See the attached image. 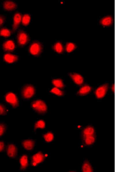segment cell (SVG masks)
Listing matches in <instances>:
<instances>
[{
	"mask_svg": "<svg viewBox=\"0 0 130 172\" xmlns=\"http://www.w3.org/2000/svg\"><path fill=\"white\" fill-rule=\"evenodd\" d=\"M17 45L21 47L26 45L30 41L29 35L24 30H19L17 32L16 36Z\"/></svg>",
	"mask_w": 130,
	"mask_h": 172,
	"instance_id": "2",
	"label": "cell"
},
{
	"mask_svg": "<svg viewBox=\"0 0 130 172\" xmlns=\"http://www.w3.org/2000/svg\"><path fill=\"white\" fill-rule=\"evenodd\" d=\"M23 15L19 12L15 13L13 17V23L12 26V33H14L17 30L21 23Z\"/></svg>",
	"mask_w": 130,
	"mask_h": 172,
	"instance_id": "5",
	"label": "cell"
},
{
	"mask_svg": "<svg viewBox=\"0 0 130 172\" xmlns=\"http://www.w3.org/2000/svg\"><path fill=\"white\" fill-rule=\"evenodd\" d=\"M4 148V144L3 142H0V152L3 151Z\"/></svg>",
	"mask_w": 130,
	"mask_h": 172,
	"instance_id": "32",
	"label": "cell"
},
{
	"mask_svg": "<svg viewBox=\"0 0 130 172\" xmlns=\"http://www.w3.org/2000/svg\"><path fill=\"white\" fill-rule=\"evenodd\" d=\"M45 158V156L41 152H39L34 155L32 157L31 163L33 166H36L42 162Z\"/></svg>",
	"mask_w": 130,
	"mask_h": 172,
	"instance_id": "9",
	"label": "cell"
},
{
	"mask_svg": "<svg viewBox=\"0 0 130 172\" xmlns=\"http://www.w3.org/2000/svg\"><path fill=\"white\" fill-rule=\"evenodd\" d=\"M17 152V148L16 147L12 144L8 145L7 149V153L8 155L11 158L15 157Z\"/></svg>",
	"mask_w": 130,
	"mask_h": 172,
	"instance_id": "15",
	"label": "cell"
},
{
	"mask_svg": "<svg viewBox=\"0 0 130 172\" xmlns=\"http://www.w3.org/2000/svg\"><path fill=\"white\" fill-rule=\"evenodd\" d=\"M69 75L74 82L77 85L80 86L84 82V78L80 74L76 73H70Z\"/></svg>",
	"mask_w": 130,
	"mask_h": 172,
	"instance_id": "10",
	"label": "cell"
},
{
	"mask_svg": "<svg viewBox=\"0 0 130 172\" xmlns=\"http://www.w3.org/2000/svg\"><path fill=\"white\" fill-rule=\"evenodd\" d=\"M112 18L111 16H107L103 18L101 20L100 23L103 26H107L110 25L112 23Z\"/></svg>",
	"mask_w": 130,
	"mask_h": 172,
	"instance_id": "18",
	"label": "cell"
},
{
	"mask_svg": "<svg viewBox=\"0 0 130 172\" xmlns=\"http://www.w3.org/2000/svg\"><path fill=\"white\" fill-rule=\"evenodd\" d=\"M111 89L113 92H114L115 91V85L114 84H113L111 86Z\"/></svg>",
	"mask_w": 130,
	"mask_h": 172,
	"instance_id": "33",
	"label": "cell"
},
{
	"mask_svg": "<svg viewBox=\"0 0 130 172\" xmlns=\"http://www.w3.org/2000/svg\"><path fill=\"white\" fill-rule=\"evenodd\" d=\"M82 170L84 172H90L92 171L90 164L87 162H86L84 163L82 166Z\"/></svg>",
	"mask_w": 130,
	"mask_h": 172,
	"instance_id": "24",
	"label": "cell"
},
{
	"mask_svg": "<svg viewBox=\"0 0 130 172\" xmlns=\"http://www.w3.org/2000/svg\"><path fill=\"white\" fill-rule=\"evenodd\" d=\"M6 101L11 104L13 107H17L18 104V98L14 94L9 92L6 94L5 97Z\"/></svg>",
	"mask_w": 130,
	"mask_h": 172,
	"instance_id": "8",
	"label": "cell"
},
{
	"mask_svg": "<svg viewBox=\"0 0 130 172\" xmlns=\"http://www.w3.org/2000/svg\"><path fill=\"white\" fill-rule=\"evenodd\" d=\"M3 59L6 62L11 63L17 61L18 60V57L16 55L7 53L4 55Z\"/></svg>",
	"mask_w": 130,
	"mask_h": 172,
	"instance_id": "12",
	"label": "cell"
},
{
	"mask_svg": "<svg viewBox=\"0 0 130 172\" xmlns=\"http://www.w3.org/2000/svg\"><path fill=\"white\" fill-rule=\"evenodd\" d=\"M4 9L6 11H10L15 10L17 8V4L11 0H5L3 3Z\"/></svg>",
	"mask_w": 130,
	"mask_h": 172,
	"instance_id": "11",
	"label": "cell"
},
{
	"mask_svg": "<svg viewBox=\"0 0 130 172\" xmlns=\"http://www.w3.org/2000/svg\"><path fill=\"white\" fill-rule=\"evenodd\" d=\"M6 109L4 106L0 104V115H2L5 114Z\"/></svg>",
	"mask_w": 130,
	"mask_h": 172,
	"instance_id": "30",
	"label": "cell"
},
{
	"mask_svg": "<svg viewBox=\"0 0 130 172\" xmlns=\"http://www.w3.org/2000/svg\"><path fill=\"white\" fill-rule=\"evenodd\" d=\"M92 90V88L88 85L82 86L78 91L77 94L80 96H84L89 93Z\"/></svg>",
	"mask_w": 130,
	"mask_h": 172,
	"instance_id": "13",
	"label": "cell"
},
{
	"mask_svg": "<svg viewBox=\"0 0 130 172\" xmlns=\"http://www.w3.org/2000/svg\"><path fill=\"white\" fill-rule=\"evenodd\" d=\"M52 83L55 87L59 89L63 88L64 85L62 80L61 79H55L52 80Z\"/></svg>",
	"mask_w": 130,
	"mask_h": 172,
	"instance_id": "22",
	"label": "cell"
},
{
	"mask_svg": "<svg viewBox=\"0 0 130 172\" xmlns=\"http://www.w3.org/2000/svg\"><path fill=\"white\" fill-rule=\"evenodd\" d=\"M109 87L108 83L103 84L95 90V94L98 99H101L106 95Z\"/></svg>",
	"mask_w": 130,
	"mask_h": 172,
	"instance_id": "4",
	"label": "cell"
},
{
	"mask_svg": "<svg viewBox=\"0 0 130 172\" xmlns=\"http://www.w3.org/2000/svg\"><path fill=\"white\" fill-rule=\"evenodd\" d=\"M77 46L74 43L71 42H67L65 45L64 49L68 53H70L74 50Z\"/></svg>",
	"mask_w": 130,
	"mask_h": 172,
	"instance_id": "21",
	"label": "cell"
},
{
	"mask_svg": "<svg viewBox=\"0 0 130 172\" xmlns=\"http://www.w3.org/2000/svg\"><path fill=\"white\" fill-rule=\"evenodd\" d=\"M94 132V129L91 127H88L85 128L83 133L84 136L92 135Z\"/></svg>",
	"mask_w": 130,
	"mask_h": 172,
	"instance_id": "23",
	"label": "cell"
},
{
	"mask_svg": "<svg viewBox=\"0 0 130 172\" xmlns=\"http://www.w3.org/2000/svg\"><path fill=\"white\" fill-rule=\"evenodd\" d=\"M5 19L6 18L4 16L0 14V28L3 25Z\"/></svg>",
	"mask_w": 130,
	"mask_h": 172,
	"instance_id": "31",
	"label": "cell"
},
{
	"mask_svg": "<svg viewBox=\"0 0 130 172\" xmlns=\"http://www.w3.org/2000/svg\"><path fill=\"white\" fill-rule=\"evenodd\" d=\"M16 48L15 44L13 40L9 39L5 41L2 44V48L5 52L10 53L13 52Z\"/></svg>",
	"mask_w": 130,
	"mask_h": 172,
	"instance_id": "7",
	"label": "cell"
},
{
	"mask_svg": "<svg viewBox=\"0 0 130 172\" xmlns=\"http://www.w3.org/2000/svg\"><path fill=\"white\" fill-rule=\"evenodd\" d=\"M50 92L57 96H61L64 95V92L61 90L60 89L54 87L51 90Z\"/></svg>",
	"mask_w": 130,
	"mask_h": 172,
	"instance_id": "25",
	"label": "cell"
},
{
	"mask_svg": "<svg viewBox=\"0 0 130 172\" xmlns=\"http://www.w3.org/2000/svg\"><path fill=\"white\" fill-rule=\"evenodd\" d=\"M28 51L32 55L38 56L42 52L43 50V46L42 44L37 41H33L28 47Z\"/></svg>",
	"mask_w": 130,
	"mask_h": 172,
	"instance_id": "1",
	"label": "cell"
},
{
	"mask_svg": "<svg viewBox=\"0 0 130 172\" xmlns=\"http://www.w3.org/2000/svg\"><path fill=\"white\" fill-rule=\"evenodd\" d=\"M45 123L42 120H40L37 121L34 126V129H36L38 128L43 129L45 127Z\"/></svg>",
	"mask_w": 130,
	"mask_h": 172,
	"instance_id": "28",
	"label": "cell"
},
{
	"mask_svg": "<svg viewBox=\"0 0 130 172\" xmlns=\"http://www.w3.org/2000/svg\"><path fill=\"white\" fill-rule=\"evenodd\" d=\"M33 109L38 113L44 114L47 110V106L45 103L40 100H37L33 101L31 104Z\"/></svg>",
	"mask_w": 130,
	"mask_h": 172,
	"instance_id": "3",
	"label": "cell"
},
{
	"mask_svg": "<svg viewBox=\"0 0 130 172\" xmlns=\"http://www.w3.org/2000/svg\"><path fill=\"white\" fill-rule=\"evenodd\" d=\"M11 31L6 28L3 27L0 29V36L7 38L11 36Z\"/></svg>",
	"mask_w": 130,
	"mask_h": 172,
	"instance_id": "19",
	"label": "cell"
},
{
	"mask_svg": "<svg viewBox=\"0 0 130 172\" xmlns=\"http://www.w3.org/2000/svg\"><path fill=\"white\" fill-rule=\"evenodd\" d=\"M31 16L29 14H25L22 16L21 23L25 26H28L30 23L31 20Z\"/></svg>",
	"mask_w": 130,
	"mask_h": 172,
	"instance_id": "20",
	"label": "cell"
},
{
	"mask_svg": "<svg viewBox=\"0 0 130 172\" xmlns=\"http://www.w3.org/2000/svg\"><path fill=\"white\" fill-rule=\"evenodd\" d=\"M5 128V126L4 124L2 123L0 124V136L4 133Z\"/></svg>",
	"mask_w": 130,
	"mask_h": 172,
	"instance_id": "29",
	"label": "cell"
},
{
	"mask_svg": "<svg viewBox=\"0 0 130 172\" xmlns=\"http://www.w3.org/2000/svg\"><path fill=\"white\" fill-rule=\"evenodd\" d=\"M85 142L87 145H90L94 141L95 138L92 135L85 136Z\"/></svg>",
	"mask_w": 130,
	"mask_h": 172,
	"instance_id": "26",
	"label": "cell"
},
{
	"mask_svg": "<svg viewBox=\"0 0 130 172\" xmlns=\"http://www.w3.org/2000/svg\"><path fill=\"white\" fill-rule=\"evenodd\" d=\"M22 144L25 149L30 150H31L34 147V142L31 140H27L24 141L23 142Z\"/></svg>",
	"mask_w": 130,
	"mask_h": 172,
	"instance_id": "16",
	"label": "cell"
},
{
	"mask_svg": "<svg viewBox=\"0 0 130 172\" xmlns=\"http://www.w3.org/2000/svg\"><path fill=\"white\" fill-rule=\"evenodd\" d=\"M35 93L34 87L31 85H27L25 86L22 91L23 97L25 99H29L32 97Z\"/></svg>",
	"mask_w": 130,
	"mask_h": 172,
	"instance_id": "6",
	"label": "cell"
},
{
	"mask_svg": "<svg viewBox=\"0 0 130 172\" xmlns=\"http://www.w3.org/2000/svg\"><path fill=\"white\" fill-rule=\"evenodd\" d=\"M21 168L22 170L25 169L28 166V161L27 157L26 155H23L20 160Z\"/></svg>",
	"mask_w": 130,
	"mask_h": 172,
	"instance_id": "17",
	"label": "cell"
},
{
	"mask_svg": "<svg viewBox=\"0 0 130 172\" xmlns=\"http://www.w3.org/2000/svg\"><path fill=\"white\" fill-rule=\"evenodd\" d=\"M43 137L47 142H50L53 139V133L51 132H48L43 135Z\"/></svg>",
	"mask_w": 130,
	"mask_h": 172,
	"instance_id": "27",
	"label": "cell"
},
{
	"mask_svg": "<svg viewBox=\"0 0 130 172\" xmlns=\"http://www.w3.org/2000/svg\"><path fill=\"white\" fill-rule=\"evenodd\" d=\"M53 50L59 54H62L64 52V48L62 43L60 41L56 42L52 46Z\"/></svg>",
	"mask_w": 130,
	"mask_h": 172,
	"instance_id": "14",
	"label": "cell"
}]
</instances>
